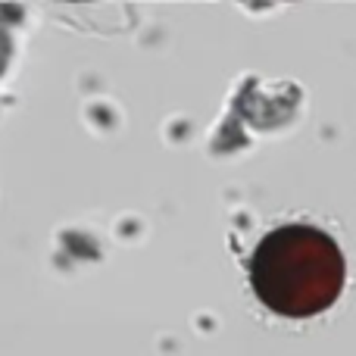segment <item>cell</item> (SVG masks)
Wrapping results in <instances>:
<instances>
[{"label": "cell", "instance_id": "1", "mask_svg": "<svg viewBox=\"0 0 356 356\" xmlns=\"http://www.w3.org/2000/svg\"><path fill=\"white\" fill-rule=\"evenodd\" d=\"M344 253L316 225H282L257 244L250 259L253 294L278 316L309 319L344 291Z\"/></svg>", "mask_w": 356, "mask_h": 356}]
</instances>
